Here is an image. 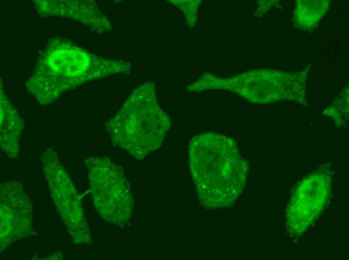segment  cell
<instances>
[{
  "label": "cell",
  "instance_id": "1",
  "mask_svg": "<svg viewBox=\"0 0 349 260\" xmlns=\"http://www.w3.org/2000/svg\"><path fill=\"white\" fill-rule=\"evenodd\" d=\"M191 174L200 204L207 209L231 206L245 187L248 164L236 141L205 132L189 145Z\"/></svg>",
  "mask_w": 349,
  "mask_h": 260
},
{
  "label": "cell",
  "instance_id": "2",
  "mask_svg": "<svg viewBox=\"0 0 349 260\" xmlns=\"http://www.w3.org/2000/svg\"><path fill=\"white\" fill-rule=\"evenodd\" d=\"M311 64L303 70L289 72L276 70H258L233 76L230 92L247 100L259 104L292 101L307 106L306 80Z\"/></svg>",
  "mask_w": 349,
  "mask_h": 260
},
{
  "label": "cell",
  "instance_id": "3",
  "mask_svg": "<svg viewBox=\"0 0 349 260\" xmlns=\"http://www.w3.org/2000/svg\"><path fill=\"white\" fill-rule=\"evenodd\" d=\"M94 166L97 174L90 181L94 207L105 220L124 225L132 214L133 201L124 173L110 162Z\"/></svg>",
  "mask_w": 349,
  "mask_h": 260
},
{
  "label": "cell",
  "instance_id": "4",
  "mask_svg": "<svg viewBox=\"0 0 349 260\" xmlns=\"http://www.w3.org/2000/svg\"><path fill=\"white\" fill-rule=\"evenodd\" d=\"M33 206L22 186L1 188V252L16 240L34 234Z\"/></svg>",
  "mask_w": 349,
  "mask_h": 260
},
{
  "label": "cell",
  "instance_id": "5",
  "mask_svg": "<svg viewBox=\"0 0 349 260\" xmlns=\"http://www.w3.org/2000/svg\"><path fill=\"white\" fill-rule=\"evenodd\" d=\"M330 186V176L328 168L318 170L305 178L297 186L296 194L290 202L288 218L290 221L299 214L290 225L292 226L297 219L295 227L303 230L319 214L327 198Z\"/></svg>",
  "mask_w": 349,
  "mask_h": 260
},
{
  "label": "cell",
  "instance_id": "6",
  "mask_svg": "<svg viewBox=\"0 0 349 260\" xmlns=\"http://www.w3.org/2000/svg\"><path fill=\"white\" fill-rule=\"evenodd\" d=\"M329 0H297L293 11V22L298 28L311 32L317 27L327 11Z\"/></svg>",
  "mask_w": 349,
  "mask_h": 260
},
{
  "label": "cell",
  "instance_id": "7",
  "mask_svg": "<svg viewBox=\"0 0 349 260\" xmlns=\"http://www.w3.org/2000/svg\"><path fill=\"white\" fill-rule=\"evenodd\" d=\"M330 118L337 128L346 126L348 121V88H346L333 102L323 112Z\"/></svg>",
  "mask_w": 349,
  "mask_h": 260
}]
</instances>
